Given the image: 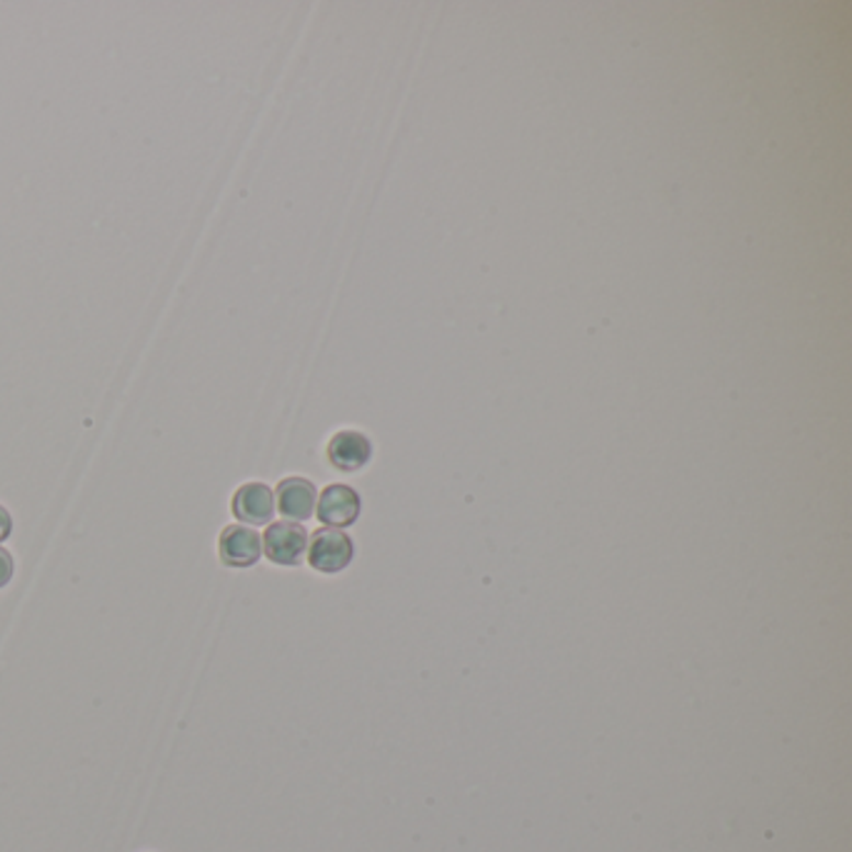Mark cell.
Segmentation results:
<instances>
[{"mask_svg": "<svg viewBox=\"0 0 852 852\" xmlns=\"http://www.w3.org/2000/svg\"><path fill=\"white\" fill-rule=\"evenodd\" d=\"M353 541L338 527H322L313 535L308 560L320 572H340L353 560Z\"/></svg>", "mask_w": 852, "mask_h": 852, "instance_id": "6da1fadb", "label": "cell"}, {"mask_svg": "<svg viewBox=\"0 0 852 852\" xmlns=\"http://www.w3.org/2000/svg\"><path fill=\"white\" fill-rule=\"evenodd\" d=\"M263 550L277 565H298L308 550V533L298 523H273L265 531Z\"/></svg>", "mask_w": 852, "mask_h": 852, "instance_id": "7a4b0ae2", "label": "cell"}, {"mask_svg": "<svg viewBox=\"0 0 852 852\" xmlns=\"http://www.w3.org/2000/svg\"><path fill=\"white\" fill-rule=\"evenodd\" d=\"M218 553L230 568H250L263 555V537L248 525H228L218 541Z\"/></svg>", "mask_w": 852, "mask_h": 852, "instance_id": "3957f363", "label": "cell"}, {"mask_svg": "<svg viewBox=\"0 0 852 852\" xmlns=\"http://www.w3.org/2000/svg\"><path fill=\"white\" fill-rule=\"evenodd\" d=\"M232 513H236L240 523L248 525L271 523L275 513L273 490L265 482H246L232 496Z\"/></svg>", "mask_w": 852, "mask_h": 852, "instance_id": "277c9868", "label": "cell"}, {"mask_svg": "<svg viewBox=\"0 0 852 852\" xmlns=\"http://www.w3.org/2000/svg\"><path fill=\"white\" fill-rule=\"evenodd\" d=\"M357 515H361V496L351 486H328L322 490L318 502V518L320 523L330 527H345L353 525Z\"/></svg>", "mask_w": 852, "mask_h": 852, "instance_id": "5b68a950", "label": "cell"}, {"mask_svg": "<svg viewBox=\"0 0 852 852\" xmlns=\"http://www.w3.org/2000/svg\"><path fill=\"white\" fill-rule=\"evenodd\" d=\"M277 496V510L288 518L300 523V520H308L316 510V500H318V490L310 480L305 478H285L281 486L275 490Z\"/></svg>", "mask_w": 852, "mask_h": 852, "instance_id": "8992f818", "label": "cell"}, {"mask_svg": "<svg viewBox=\"0 0 852 852\" xmlns=\"http://www.w3.org/2000/svg\"><path fill=\"white\" fill-rule=\"evenodd\" d=\"M371 455H373L371 441H367L363 433H357V430H343V433H338L328 445L330 463H333L338 470H345V473L361 470L363 465L371 461Z\"/></svg>", "mask_w": 852, "mask_h": 852, "instance_id": "52a82bcc", "label": "cell"}, {"mask_svg": "<svg viewBox=\"0 0 852 852\" xmlns=\"http://www.w3.org/2000/svg\"><path fill=\"white\" fill-rule=\"evenodd\" d=\"M13 578V558L5 548H0V588L8 586Z\"/></svg>", "mask_w": 852, "mask_h": 852, "instance_id": "ba28073f", "label": "cell"}, {"mask_svg": "<svg viewBox=\"0 0 852 852\" xmlns=\"http://www.w3.org/2000/svg\"><path fill=\"white\" fill-rule=\"evenodd\" d=\"M11 527H13V520H11V513L0 505V543L5 541L8 535H11Z\"/></svg>", "mask_w": 852, "mask_h": 852, "instance_id": "9c48e42d", "label": "cell"}]
</instances>
